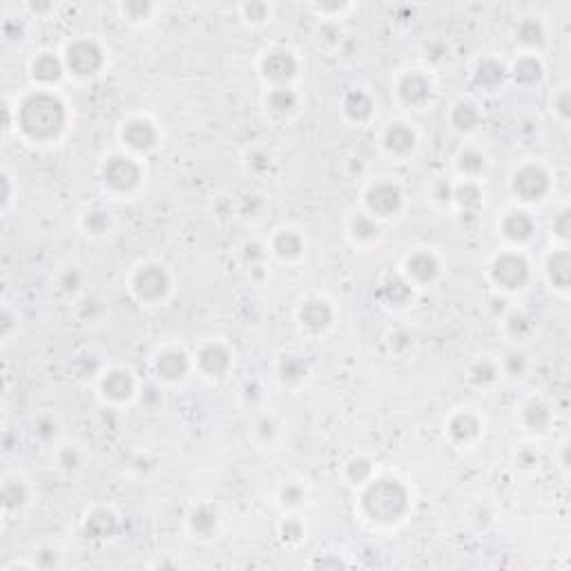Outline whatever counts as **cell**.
Segmentation results:
<instances>
[{
  "instance_id": "6da1fadb",
  "label": "cell",
  "mask_w": 571,
  "mask_h": 571,
  "mask_svg": "<svg viewBox=\"0 0 571 571\" xmlns=\"http://www.w3.org/2000/svg\"><path fill=\"white\" fill-rule=\"evenodd\" d=\"M65 112L58 98L49 94L29 96L21 107V127L34 138H49L61 132Z\"/></svg>"
},
{
  "instance_id": "7a4b0ae2",
  "label": "cell",
  "mask_w": 571,
  "mask_h": 571,
  "mask_svg": "<svg viewBox=\"0 0 571 571\" xmlns=\"http://www.w3.org/2000/svg\"><path fill=\"white\" fill-rule=\"evenodd\" d=\"M364 509L375 520H397L406 509V489L397 480H377L364 493Z\"/></svg>"
},
{
  "instance_id": "3957f363",
  "label": "cell",
  "mask_w": 571,
  "mask_h": 571,
  "mask_svg": "<svg viewBox=\"0 0 571 571\" xmlns=\"http://www.w3.org/2000/svg\"><path fill=\"white\" fill-rule=\"evenodd\" d=\"M491 275H493V282L502 288H509V290H516L520 288L529 277V266L523 257L518 255H502L493 264V270H491Z\"/></svg>"
},
{
  "instance_id": "277c9868",
  "label": "cell",
  "mask_w": 571,
  "mask_h": 571,
  "mask_svg": "<svg viewBox=\"0 0 571 571\" xmlns=\"http://www.w3.org/2000/svg\"><path fill=\"white\" fill-rule=\"evenodd\" d=\"M170 279L163 268L158 266H145L134 277V290L141 299H158L167 293Z\"/></svg>"
},
{
  "instance_id": "5b68a950",
  "label": "cell",
  "mask_w": 571,
  "mask_h": 571,
  "mask_svg": "<svg viewBox=\"0 0 571 571\" xmlns=\"http://www.w3.org/2000/svg\"><path fill=\"white\" fill-rule=\"evenodd\" d=\"M103 63V54L94 43H76L67 49V65L72 72L87 76L94 74Z\"/></svg>"
},
{
  "instance_id": "8992f818",
  "label": "cell",
  "mask_w": 571,
  "mask_h": 571,
  "mask_svg": "<svg viewBox=\"0 0 571 571\" xmlns=\"http://www.w3.org/2000/svg\"><path fill=\"white\" fill-rule=\"evenodd\" d=\"M547 188H549L547 172L545 170H540V167H534V165L523 167L514 179V190L523 199H527V201L540 199L547 192Z\"/></svg>"
},
{
  "instance_id": "52a82bcc",
  "label": "cell",
  "mask_w": 571,
  "mask_h": 571,
  "mask_svg": "<svg viewBox=\"0 0 571 571\" xmlns=\"http://www.w3.org/2000/svg\"><path fill=\"white\" fill-rule=\"evenodd\" d=\"M103 174H105V181L116 190H129L138 181L136 163L132 161V158H123V156L109 158Z\"/></svg>"
},
{
  "instance_id": "ba28073f",
  "label": "cell",
  "mask_w": 571,
  "mask_h": 571,
  "mask_svg": "<svg viewBox=\"0 0 571 571\" xmlns=\"http://www.w3.org/2000/svg\"><path fill=\"white\" fill-rule=\"evenodd\" d=\"M399 203H402V194L390 183H379L368 192V208L382 217L393 215L399 208Z\"/></svg>"
},
{
  "instance_id": "9c48e42d",
  "label": "cell",
  "mask_w": 571,
  "mask_h": 571,
  "mask_svg": "<svg viewBox=\"0 0 571 571\" xmlns=\"http://www.w3.org/2000/svg\"><path fill=\"white\" fill-rule=\"evenodd\" d=\"M295 69H297L295 58L286 52H273L264 61V74L275 83L288 81V78L295 74Z\"/></svg>"
},
{
  "instance_id": "30bf717a",
  "label": "cell",
  "mask_w": 571,
  "mask_h": 571,
  "mask_svg": "<svg viewBox=\"0 0 571 571\" xmlns=\"http://www.w3.org/2000/svg\"><path fill=\"white\" fill-rule=\"evenodd\" d=\"M123 138L134 149H149L156 141V132L147 121H129L123 129Z\"/></svg>"
},
{
  "instance_id": "8fae6325",
  "label": "cell",
  "mask_w": 571,
  "mask_h": 571,
  "mask_svg": "<svg viewBox=\"0 0 571 571\" xmlns=\"http://www.w3.org/2000/svg\"><path fill=\"white\" fill-rule=\"evenodd\" d=\"M333 319V310L322 299H313V302H306L302 308V322L313 328V330H322L330 324Z\"/></svg>"
},
{
  "instance_id": "7c38bea8",
  "label": "cell",
  "mask_w": 571,
  "mask_h": 571,
  "mask_svg": "<svg viewBox=\"0 0 571 571\" xmlns=\"http://www.w3.org/2000/svg\"><path fill=\"white\" fill-rule=\"evenodd\" d=\"M399 94L404 96V101L408 103H413V105H419V103H424L426 98L430 96V85L424 76H419V74H410L406 76L402 85H399Z\"/></svg>"
},
{
  "instance_id": "4fadbf2b",
  "label": "cell",
  "mask_w": 571,
  "mask_h": 571,
  "mask_svg": "<svg viewBox=\"0 0 571 571\" xmlns=\"http://www.w3.org/2000/svg\"><path fill=\"white\" fill-rule=\"evenodd\" d=\"M199 362H201V368L208 370V373L212 375H221L224 370L230 366V357L226 353L224 346L219 344H210L201 350V355H199Z\"/></svg>"
},
{
  "instance_id": "5bb4252c",
  "label": "cell",
  "mask_w": 571,
  "mask_h": 571,
  "mask_svg": "<svg viewBox=\"0 0 571 571\" xmlns=\"http://www.w3.org/2000/svg\"><path fill=\"white\" fill-rule=\"evenodd\" d=\"M103 390L105 395H109L112 399H125L134 390V382L125 370H112V373L103 379Z\"/></svg>"
},
{
  "instance_id": "9a60e30c",
  "label": "cell",
  "mask_w": 571,
  "mask_h": 571,
  "mask_svg": "<svg viewBox=\"0 0 571 571\" xmlns=\"http://www.w3.org/2000/svg\"><path fill=\"white\" fill-rule=\"evenodd\" d=\"M502 230L509 239H514V242H525V239L531 237L534 221H531L525 212H511L502 221Z\"/></svg>"
},
{
  "instance_id": "2e32d148",
  "label": "cell",
  "mask_w": 571,
  "mask_h": 571,
  "mask_svg": "<svg viewBox=\"0 0 571 571\" xmlns=\"http://www.w3.org/2000/svg\"><path fill=\"white\" fill-rule=\"evenodd\" d=\"M437 262L426 253H417L408 259V273L413 275L417 282H430L437 275Z\"/></svg>"
},
{
  "instance_id": "e0dca14e",
  "label": "cell",
  "mask_w": 571,
  "mask_h": 571,
  "mask_svg": "<svg viewBox=\"0 0 571 571\" xmlns=\"http://www.w3.org/2000/svg\"><path fill=\"white\" fill-rule=\"evenodd\" d=\"M386 147L388 149H393V152L397 154H404L408 152L410 147H413L415 143V134L410 132V129L402 123H395L393 127H388V132H386Z\"/></svg>"
},
{
  "instance_id": "ac0fdd59",
  "label": "cell",
  "mask_w": 571,
  "mask_h": 571,
  "mask_svg": "<svg viewBox=\"0 0 571 571\" xmlns=\"http://www.w3.org/2000/svg\"><path fill=\"white\" fill-rule=\"evenodd\" d=\"M156 368H158V375H163L165 379H179L181 375H185L188 359L183 353H165L158 357Z\"/></svg>"
},
{
  "instance_id": "d6986e66",
  "label": "cell",
  "mask_w": 571,
  "mask_h": 571,
  "mask_svg": "<svg viewBox=\"0 0 571 571\" xmlns=\"http://www.w3.org/2000/svg\"><path fill=\"white\" fill-rule=\"evenodd\" d=\"M344 107H346V114L350 118H357V121H362V118H368L370 112H373V101H370V96L359 92H348L346 101H344Z\"/></svg>"
},
{
  "instance_id": "ffe728a7",
  "label": "cell",
  "mask_w": 571,
  "mask_h": 571,
  "mask_svg": "<svg viewBox=\"0 0 571 571\" xmlns=\"http://www.w3.org/2000/svg\"><path fill=\"white\" fill-rule=\"evenodd\" d=\"M85 529H87L89 538H107V536L114 534L116 520H114L112 514H107V511H96V514L89 516Z\"/></svg>"
},
{
  "instance_id": "44dd1931",
  "label": "cell",
  "mask_w": 571,
  "mask_h": 571,
  "mask_svg": "<svg viewBox=\"0 0 571 571\" xmlns=\"http://www.w3.org/2000/svg\"><path fill=\"white\" fill-rule=\"evenodd\" d=\"M549 277L558 288H567L569 286V277H571V259L567 253H556L549 259Z\"/></svg>"
},
{
  "instance_id": "7402d4cb",
  "label": "cell",
  "mask_w": 571,
  "mask_h": 571,
  "mask_svg": "<svg viewBox=\"0 0 571 571\" xmlns=\"http://www.w3.org/2000/svg\"><path fill=\"white\" fill-rule=\"evenodd\" d=\"M514 76H516L518 83L531 85V83L540 81V76H543V65H540L536 58H523V61L516 65Z\"/></svg>"
},
{
  "instance_id": "603a6c76",
  "label": "cell",
  "mask_w": 571,
  "mask_h": 571,
  "mask_svg": "<svg viewBox=\"0 0 571 571\" xmlns=\"http://www.w3.org/2000/svg\"><path fill=\"white\" fill-rule=\"evenodd\" d=\"M505 78V67L496 63V61H484L480 63L478 67V74H475V81L484 87H496L500 81Z\"/></svg>"
},
{
  "instance_id": "cb8c5ba5",
  "label": "cell",
  "mask_w": 571,
  "mask_h": 571,
  "mask_svg": "<svg viewBox=\"0 0 571 571\" xmlns=\"http://www.w3.org/2000/svg\"><path fill=\"white\" fill-rule=\"evenodd\" d=\"M382 293H384V297L388 299V302L404 304L406 299L410 297V286L399 277H388L384 282V286H382Z\"/></svg>"
},
{
  "instance_id": "d4e9b609",
  "label": "cell",
  "mask_w": 571,
  "mask_h": 571,
  "mask_svg": "<svg viewBox=\"0 0 571 571\" xmlns=\"http://www.w3.org/2000/svg\"><path fill=\"white\" fill-rule=\"evenodd\" d=\"M34 76L45 83L56 81V78L61 76V63H58L54 56H41L34 63Z\"/></svg>"
},
{
  "instance_id": "484cf974",
  "label": "cell",
  "mask_w": 571,
  "mask_h": 571,
  "mask_svg": "<svg viewBox=\"0 0 571 571\" xmlns=\"http://www.w3.org/2000/svg\"><path fill=\"white\" fill-rule=\"evenodd\" d=\"M275 250L279 257H297L302 253V239H299L295 233H282L277 239H275Z\"/></svg>"
},
{
  "instance_id": "4316f807",
  "label": "cell",
  "mask_w": 571,
  "mask_h": 571,
  "mask_svg": "<svg viewBox=\"0 0 571 571\" xmlns=\"http://www.w3.org/2000/svg\"><path fill=\"white\" fill-rule=\"evenodd\" d=\"M451 121L460 129H471L478 123V109L471 103H460L451 114Z\"/></svg>"
},
{
  "instance_id": "83f0119b",
  "label": "cell",
  "mask_w": 571,
  "mask_h": 571,
  "mask_svg": "<svg viewBox=\"0 0 571 571\" xmlns=\"http://www.w3.org/2000/svg\"><path fill=\"white\" fill-rule=\"evenodd\" d=\"M217 525V516L212 509L208 507H199L192 514V529L199 531V534H210Z\"/></svg>"
},
{
  "instance_id": "f1b7e54d",
  "label": "cell",
  "mask_w": 571,
  "mask_h": 571,
  "mask_svg": "<svg viewBox=\"0 0 571 571\" xmlns=\"http://www.w3.org/2000/svg\"><path fill=\"white\" fill-rule=\"evenodd\" d=\"M451 433L457 439H469L471 435L478 433V422L471 415H457L453 422H451Z\"/></svg>"
},
{
  "instance_id": "f546056e",
  "label": "cell",
  "mask_w": 571,
  "mask_h": 571,
  "mask_svg": "<svg viewBox=\"0 0 571 571\" xmlns=\"http://www.w3.org/2000/svg\"><path fill=\"white\" fill-rule=\"evenodd\" d=\"M525 419H527V424L529 426H534V428H543L547 426L549 422V410L545 404H540V402H531L525 410Z\"/></svg>"
},
{
  "instance_id": "4dcf8cb0",
  "label": "cell",
  "mask_w": 571,
  "mask_h": 571,
  "mask_svg": "<svg viewBox=\"0 0 571 571\" xmlns=\"http://www.w3.org/2000/svg\"><path fill=\"white\" fill-rule=\"evenodd\" d=\"M268 105L275 112H288V109L295 107V94L288 92V89H275L273 94L268 96Z\"/></svg>"
},
{
  "instance_id": "1f68e13d",
  "label": "cell",
  "mask_w": 571,
  "mask_h": 571,
  "mask_svg": "<svg viewBox=\"0 0 571 571\" xmlns=\"http://www.w3.org/2000/svg\"><path fill=\"white\" fill-rule=\"evenodd\" d=\"M518 36H520V41H525L529 45H538V43H543V27H540V23H536V21H525L518 29Z\"/></svg>"
},
{
  "instance_id": "d6a6232c",
  "label": "cell",
  "mask_w": 571,
  "mask_h": 571,
  "mask_svg": "<svg viewBox=\"0 0 571 571\" xmlns=\"http://www.w3.org/2000/svg\"><path fill=\"white\" fill-rule=\"evenodd\" d=\"M457 201L462 203L464 210H471V208H478L480 206V190L475 185H462L457 190Z\"/></svg>"
},
{
  "instance_id": "836d02e7",
  "label": "cell",
  "mask_w": 571,
  "mask_h": 571,
  "mask_svg": "<svg viewBox=\"0 0 571 571\" xmlns=\"http://www.w3.org/2000/svg\"><path fill=\"white\" fill-rule=\"evenodd\" d=\"M3 500H5L7 507H18V505H23V500H25V489H23V484L9 482V484L3 489Z\"/></svg>"
},
{
  "instance_id": "e575fe53",
  "label": "cell",
  "mask_w": 571,
  "mask_h": 571,
  "mask_svg": "<svg viewBox=\"0 0 571 571\" xmlns=\"http://www.w3.org/2000/svg\"><path fill=\"white\" fill-rule=\"evenodd\" d=\"M306 373V366L302 364V359L297 357H286L284 364H282V375L288 377V379H297Z\"/></svg>"
},
{
  "instance_id": "d590c367",
  "label": "cell",
  "mask_w": 571,
  "mask_h": 571,
  "mask_svg": "<svg viewBox=\"0 0 571 571\" xmlns=\"http://www.w3.org/2000/svg\"><path fill=\"white\" fill-rule=\"evenodd\" d=\"M353 228H355V235L362 237V239H368V237H375V235H377L375 224L370 221L368 217H364V215H359V217L355 219V221H353Z\"/></svg>"
},
{
  "instance_id": "8d00e7d4",
  "label": "cell",
  "mask_w": 571,
  "mask_h": 571,
  "mask_svg": "<svg viewBox=\"0 0 571 571\" xmlns=\"http://www.w3.org/2000/svg\"><path fill=\"white\" fill-rule=\"evenodd\" d=\"M460 167L464 170V172H480V170L484 167V158L475 154V152H466L462 154V158H460Z\"/></svg>"
},
{
  "instance_id": "74e56055",
  "label": "cell",
  "mask_w": 571,
  "mask_h": 571,
  "mask_svg": "<svg viewBox=\"0 0 571 571\" xmlns=\"http://www.w3.org/2000/svg\"><path fill=\"white\" fill-rule=\"evenodd\" d=\"M370 473V464L366 462V460H353V462L348 464V475L355 480V482H362V480Z\"/></svg>"
},
{
  "instance_id": "f35d334b",
  "label": "cell",
  "mask_w": 571,
  "mask_h": 571,
  "mask_svg": "<svg viewBox=\"0 0 571 571\" xmlns=\"http://www.w3.org/2000/svg\"><path fill=\"white\" fill-rule=\"evenodd\" d=\"M85 226L92 230V233H103V230L109 226V219L105 212H92L85 219Z\"/></svg>"
},
{
  "instance_id": "ab89813d",
  "label": "cell",
  "mask_w": 571,
  "mask_h": 571,
  "mask_svg": "<svg viewBox=\"0 0 571 571\" xmlns=\"http://www.w3.org/2000/svg\"><path fill=\"white\" fill-rule=\"evenodd\" d=\"M282 534H284V540H297V538H302V525L295 523V520H288V523L282 527Z\"/></svg>"
},
{
  "instance_id": "60d3db41",
  "label": "cell",
  "mask_w": 571,
  "mask_h": 571,
  "mask_svg": "<svg viewBox=\"0 0 571 571\" xmlns=\"http://www.w3.org/2000/svg\"><path fill=\"white\" fill-rule=\"evenodd\" d=\"M507 368H509L514 375L523 373V370H525V357L518 355V353H511V355L507 357Z\"/></svg>"
},
{
  "instance_id": "b9f144b4",
  "label": "cell",
  "mask_w": 571,
  "mask_h": 571,
  "mask_svg": "<svg viewBox=\"0 0 571 571\" xmlns=\"http://www.w3.org/2000/svg\"><path fill=\"white\" fill-rule=\"evenodd\" d=\"M302 491H299L297 487H288L286 491H284V502H288V505H297L299 500H302Z\"/></svg>"
},
{
  "instance_id": "7bdbcfd3",
  "label": "cell",
  "mask_w": 571,
  "mask_h": 571,
  "mask_svg": "<svg viewBox=\"0 0 571 571\" xmlns=\"http://www.w3.org/2000/svg\"><path fill=\"white\" fill-rule=\"evenodd\" d=\"M556 230H558L560 237H567L569 235V215L567 212H563V217H560L558 221H556Z\"/></svg>"
},
{
  "instance_id": "ee69618b",
  "label": "cell",
  "mask_w": 571,
  "mask_h": 571,
  "mask_svg": "<svg viewBox=\"0 0 571 571\" xmlns=\"http://www.w3.org/2000/svg\"><path fill=\"white\" fill-rule=\"evenodd\" d=\"M63 464L65 466H76L78 464V455L74 453V451H65V453H63Z\"/></svg>"
},
{
  "instance_id": "f6af8a7d",
  "label": "cell",
  "mask_w": 571,
  "mask_h": 571,
  "mask_svg": "<svg viewBox=\"0 0 571 571\" xmlns=\"http://www.w3.org/2000/svg\"><path fill=\"white\" fill-rule=\"evenodd\" d=\"M567 101H569V94L565 92L563 96H560V114L567 116L569 114V107H567Z\"/></svg>"
}]
</instances>
